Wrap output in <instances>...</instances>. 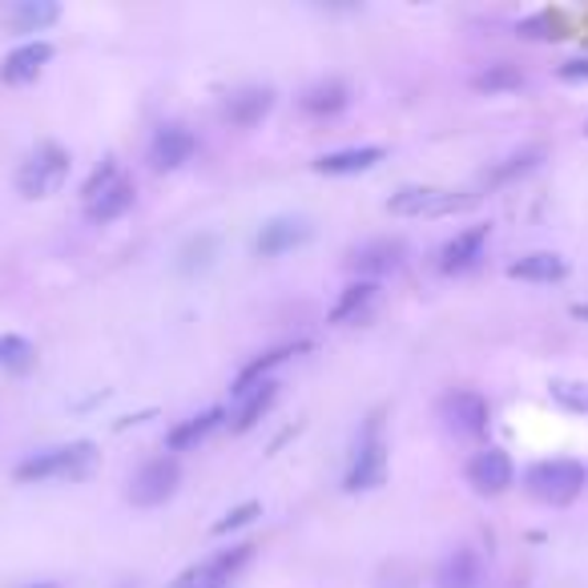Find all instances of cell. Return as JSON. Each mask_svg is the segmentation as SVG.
Instances as JSON below:
<instances>
[{
    "label": "cell",
    "mask_w": 588,
    "mask_h": 588,
    "mask_svg": "<svg viewBox=\"0 0 588 588\" xmlns=\"http://www.w3.org/2000/svg\"><path fill=\"white\" fill-rule=\"evenodd\" d=\"M375 295H379V282H367V278H359V282H351V287H343L339 302H335V307H331V323H335V326L359 323L363 314L371 311Z\"/></svg>",
    "instance_id": "obj_22"
},
{
    "label": "cell",
    "mask_w": 588,
    "mask_h": 588,
    "mask_svg": "<svg viewBox=\"0 0 588 588\" xmlns=\"http://www.w3.org/2000/svg\"><path fill=\"white\" fill-rule=\"evenodd\" d=\"M520 36H529V41H556V36H565V12H553V9H541L524 16L517 24Z\"/></svg>",
    "instance_id": "obj_27"
},
{
    "label": "cell",
    "mask_w": 588,
    "mask_h": 588,
    "mask_svg": "<svg viewBox=\"0 0 588 588\" xmlns=\"http://www.w3.org/2000/svg\"><path fill=\"white\" fill-rule=\"evenodd\" d=\"M585 137H588V125H585Z\"/></svg>",
    "instance_id": "obj_36"
},
{
    "label": "cell",
    "mask_w": 588,
    "mask_h": 588,
    "mask_svg": "<svg viewBox=\"0 0 588 588\" xmlns=\"http://www.w3.org/2000/svg\"><path fill=\"white\" fill-rule=\"evenodd\" d=\"M178 484H181V464L174 456H154V459H145L142 468L133 471V480H130V500L137 508H157V504H166L169 496L178 492Z\"/></svg>",
    "instance_id": "obj_5"
},
{
    "label": "cell",
    "mask_w": 588,
    "mask_h": 588,
    "mask_svg": "<svg viewBox=\"0 0 588 588\" xmlns=\"http://www.w3.org/2000/svg\"><path fill=\"white\" fill-rule=\"evenodd\" d=\"M118 178H121V174H118V157H106V162H101V166H97L93 174L85 178V186H81L85 202H93L97 193L109 190V186H113V181H118Z\"/></svg>",
    "instance_id": "obj_31"
},
{
    "label": "cell",
    "mask_w": 588,
    "mask_h": 588,
    "mask_svg": "<svg viewBox=\"0 0 588 588\" xmlns=\"http://www.w3.org/2000/svg\"><path fill=\"white\" fill-rule=\"evenodd\" d=\"M480 585H484V561L471 548L447 553L440 573H435V588H480Z\"/></svg>",
    "instance_id": "obj_16"
},
{
    "label": "cell",
    "mask_w": 588,
    "mask_h": 588,
    "mask_svg": "<svg viewBox=\"0 0 588 588\" xmlns=\"http://www.w3.org/2000/svg\"><path fill=\"white\" fill-rule=\"evenodd\" d=\"M403 254H408L403 238H371V242H363V246H355L347 263H351V270H359L367 282H375V278L399 270V266H403Z\"/></svg>",
    "instance_id": "obj_11"
},
{
    "label": "cell",
    "mask_w": 588,
    "mask_h": 588,
    "mask_svg": "<svg viewBox=\"0 0 588 588\" xmlns=\"http://www.w3.org/2000/svg\"><path fill=\"white\" fill-rule=\"evenodd\" d=\"M387 484V444L379 440V432H367V440L359 444L355 459H351L347 476H343V488L347 492H375Z\"/></svg>",
    "instance_id": "obj_6"
},
{
    "label": "cell",
    "mask_w": 588,
    "mask_h": 588,
    "mask_svg": "<svg viewBox=\"0 0 588 588\" xmlns=\"http://www.w3.org/2000/svg\"><path fill=\"white\" fill-rule=\"evenodd\" d=\"M561 81H588V57H573L561 65Z\"/></svg>",
    "instance_id": "obj_33"
},
{
    "label": "cell",
    "mask_w": 588,
    "mask_h": 588,
    "mask_svg": "<svg viewBox=\"0 0 588 588\" xmlns=\"http://www.w3.org/2000/svg\"><path fill=\"white\" fill-rule=\"evenodd\" d=\"M565 275L568 263L553 251H532L508 266V278H520V282H561Z\"/></svg>",
    "instance_id": "obj_19"
},
{
    "label": "cell",
    "mask_w": 588,
    "mask_h": 588,
    "mask_svg": "<svg viewBox=\"0 0 588 588\" xmlns=\"http://www.w3.org/2000/svg\"><path fill=\"white\" fill-rule=\"evenodd\" d=\"M57 16L60 4H53V0H16L4 9V24L12 33H45L48 24H57Z\"/></svg>",
    "instance_id": "obj_17"
},
{
    "label": "cell",
    "mask_w": 588,
    "mask_h": 588,
    "mask_svg": "<svg viewBox=\"0 0 588 588\" xmlns=\"http://www.w3.org/2000/svg\"><path fill=\"white\" fill-rule=\"evenodd\" d=\"M548 396L561 403L565 411H573V415H585L588 420V384H573V379H556L553 387H548Z\"/></svg>",
    "instance_id": "obj_30"
},
{
    "label": "cell",
    "mask_w": 588,
    "mask_h": 588,
    "mask_svg": "<svg viewBox=\"0 0 588 588\" xmlns=\"http://www.w3.org/2000/svg\"><path fill=\"white\" fill-rule=\"evenodd\" d=\"M69 169H73V157L69 149H60V145H36L33 154L24 157V166L16 169V190L21 198L36 202V198H53V193L69 181Z\"/></svg>",
    "instance_id": "obj_2"
},
{
    "label": "cell",
    "mask_w": 588,
    "mask_h": 588,
    "mask_svg": "<svg viewBox=\"0 0 588 588\" xmlns=\"http://www.w3.org/2000/svg\"><path fill=\"white\" fill-rule=\"evenodd\" d=\"M541 162H544V145H529V149L504 157V162L488 174V186H504V181H512V178H524V174H532Z\"/></svg>",
    "instance_id": "obj_26"
},
{
    "label": "cell",
    "mask_w": 588,
    "mask_h": 588,
    "mask_svg": "<svg viewBox=\"0 0 588 588\" xmlns=\"http://www.w3.org/2000/svg\"><path fill=\"white\" fill-rule=\"evenodd\" d=\"M480 202V193H456V190H440V186H403L391 193L387 210L396 218H444L459 214L468 206Z\"/></svg>",
    "instance_id": "obj_4"
},
{
    "label": "cell",
    "mask_w": 588,
    "mask_h": 588,
    "mask_svg": "<svg viewBox=\"0 0 588 588\" xmlns=\"http://www.w3.org/2000/svg\"><path fill=\"white\" fill-rule=\"evenodd\" d=\"M270 109H275V89H270V85H242V89H234V93L226 97L222 118H226L230 125H238V130H251V125H258Z\"/></svg>",
    "instance_id": "obj_12"
},
{
    "label": "cell",
    "mask_w": 588,
    "mask_h": 588,
    "mask_svg": "<svg viewBox=\"0 0 588 588\" xmlns=\"http://www.w3.org/2000/svg\"><path fill=\"white\" fill-rule=\"evenodd\" d=\"M29 588H57V585H29Z\"/></svg>",
    "instance_id": "obj_35"
},
{
    "label": "cell",
    "mask_w": 588,
    "mask_h": 588,
    "mask_svg": "<svg viewBox=\"0 0 588 588\" xmlns=\"http://www.w3.org/2000/svg\"><path fill=\"white\" fill-rule=\"evenodd\" d=\"M275 399H278V384H275V379H263V384H254V387H246V391H238L234 432H251L254 423H258L266 411L275 408Z\"/></svg>",
    "instance_id": "obj_20"
},
{
    "label": "cell",
    "mask_w": 588,
    "mask_h": 588,
    "mask_svg": "<svg viewBox=\"0 0 588 588\" xmlns=\"http://www.w3.org/2000/svg\"><path fill=\"white\" fill-rule=\"evenodd\" d=\"M440 415L456 435H484L488 432V420H492V408L480 391H447L440 399Z\"/></svg>",
    "instance_id": "obj_7"
},
{
    "label": "cell",
    "mask_w": 588,
    "mask_h": 588,
    "mask_svg": "<svg viewBox=\"0 0 588 588\" xmlns=\"http://www.w3.org/2000/svg\"><path fill=\"white\" fill-rule=\"evenodd\" d=\"M226 580H230L226 568H222L214 556H210V561H202V565L186 568V573H181V577L174 580L169 588H226Z\"/></svg>",
    "instance_id": "obj_29"
},
{
    "label": "cell",
    "mask_w": 588,
    "mask_h": 588,
    "mask_svg": "<svg viewBox=\"0 0 588 588\" xmlns=\"http://www.w3.org/2000/svg\"><path fill=\"white\" fill-rule=\"evenodd\" d=\"M311 343H282V347H275V351H266V355H258V359H251L246 367L238 371V384H234V396L238 391H246V387H254V384H263V379H270V371H275L278 363H287L290 355H299V351H307Z\"/></svg>",
    "instance_id": "obj_24"
},
{
    "label": "cell",
    "mask_w": 588,
    "mask_h": 588,
    "mask_svg": "<svg viewBox=\"0 0 588 588\" xmlns=\"http://www.w3.org/2000/svg\"><path fill=\"white\" fill-rule=\"evenodd\" d=\"M133 198H137V190H133L130 178H118L109 190H101L93 198V202H85V214H89V222L93 226H106V222H118L125 210L133 206Z\"/></svg>",
    "instance_id": "obj_18"
},
{
    "label": "cell",
    "mask_w": 588,
    "mask_h": 588,
    "mask_svg": "<svg viewBox=\"0 0 588 588\" xmlns=\"http://www.w3.org/2000/svg\"><path fill=\"white\" fill-rule=\"evenodd\" d=\"M384 162L379 145H351V149H335V154L314 157V174H331V178H347V174H363Z\"/></svg>",
    "instance_id": "obj_15"
},
{
    "label": "cell",
    "mask_w": 588,
    "mask_h": 588,
    "mask_svg": "<svg viewBox=\"0 0 588 588\" xmlns=\"http://www.w3.org/2000/svg\"><path fill=\"white\" fill-rule=\"evenodd\" d=\"M48 60H53V45H48V41H24V45H16L9 57H4V65H0V81L4 85L36 81V73L45 69Z\"/></svg>",
    "instance_id": "obj_14"
},
{
    "label": "cell",
    "mask_w": 588,
    "mask_h": 588,
    "mask_svg": "<svg viewBox=\"0 0 588 588\" xmlns=\"http://www.w3.org/2000/svg\"><path fill=\"white\" fill-rule=\"evenodd\" d=\"M193 154H198V137H193L186 125H178V121L162 125V130L154 133V142H149V166L162 169V174L181 169Z\"/></svg>",
    "instance_id": "obj_10"
},
{
    "label": "cell",
    "mask_w": 588,
    "mask_h": 588,
    "mask_svg": "<svg viewBox=\"0 0 588 588\" xmlns=\"http://www.w3.org/2000/svg\"><path fill=\"white\" fill-rule=\"evenodd\" d=\"M524 484H529V492L536 496V500L561 508V504H573V500L585 492L588 471L580 459H541V464L529 468Z\"/></svg>",
    "instance_id": "obj_3"
},
{
    "label": "cell",
    "mask_w": 588,
    "mask_h": 588,
    "mask_svg": "<svg viewBox=\"0 0 588 588\" xmlns=\"http://www.w3.org/2000/svg\"><path fill=\"white\" fill-rule=\"evenodd\" d=\"M97 468V447L89 440H77V444H60V447H45V452H33L29 459L16 464V480L21 484H73L85 480L89 471Z\"/></svg>",
    "instance_id": "obj_1"
},
{
    "label": "cell",
    "mask_w": 588,
    "mask_h": 588,
    "mask_svg": "<svg viewBox=\"0 0 588 588\" xmlns=\"http://www.w3.org/2000/svg\"><path fill=\"white\" fill-rule=\"evenodd\" d=\"M307 242H311V222H307V218L278 214V218H270V222H263L258 238H254V251L263 254V258H278V254L299 251Z\"/></svg>",
    "instance_id": "obj_9"
},
{
    "label": "cell",
    "mask_w": 588,
    "mask_h": 588,
    "mask_svg": "<svg viewBox=\"0 0 588 588\" xmlns=\"http://www.w3.org/2000/svg\"><path fill=\"white\" fill-rule=\"evenodd\" d=\"M573 314H577V319H585V323H588V302H577V307H573Z\"/></svg>",
    "instance_id": "obj_34"
},
{
    "label": "cell",
    "mask_w": 588,
    "mask_h": 588,
    "mask_svg": "<svg viewBox=\"0 0 588 588\" xmlns=\"http://www.w3.org/2000/svg\"><path fill=\"white\" fill-rule=\"evenodd\" d=\"M222 420H226V411L210 408V411H202V415H190V420L174 423V428H169V435H166V447H169V452H190V447L202 444L206 435L214 432Z\"/></svg>",
    "instance_id": "obj_21"
},
{
    "label": "cell",
    "mask_w": 588,
    "mask_h": 588,
    "mask_svg": "<svg viewBox=\"0 0 588 588\" xmlns=\"http://www.w3.org/2000/svg\"><path fill=\"white\" fill-rule=\"evenodd\" d=\"M517 480V468H512V456L504 447H484L468 459V484L480 496H500L512 488Z\"/></svg>",
    "instance_id": "obj_8"
},
{
    "label": "cell",
    "mask_w": 588,
    "mask_h": 588,
    "mask_svg": "<svg viewBox=\"0 0 588 588\" xmlns=\"http://www.w3.org/2000/svg\"><path fill=\"white\" fill-rule=\"evenodd\" d=\"M520 85H524V73H520V65H512V60H496V65H488V69H480L471 77V89H476V93H512Z\"/></svg>",
    "instance_id": "obj_25"
},
{
    "label": "cell",
    "mask_w": 588,
    "mask_h": 588,
    "mask_svg": "<svg viewBox=\"0 0 588 588\" xmlns=\"http://www.w3.org/2000/svg\"><path fill=\"white\" fill-rule=\"evenodd\" d=\"M36 363V347L24 335H0V367L4 371H29Z\"/></svg>",
    "instance_id": "obj_28"
},
{
    "label": "cell",
    "mask_w": 588,
    "mask_h": 588,
    "mask_svg": "<svg viewBox=\"0 0 588 588\" xmlns=\"http://www.w3.org/2000/svg\"><path fill=\"white\" fill-rule=\"evenodd\" d=\"M488 234H492V226H468V230H459L456 238L444 242V251H440V270H444V275H464V270H471V266H476V263L484 258Z\"/></svg>",
    "instance_id": "obj_13"
},
{
    "label": "cell",
    "mask_w": 588,
    "mask_h": 588,
    "mask_svg": "<svg viewBox=\"0 0 588 588\" xmlns=\"http://www.w3.org/2000/svg\"><path fill=\"white\" fill-rule=\"evenodd\" d=\"M347 101H351V89H347V81H314L307 93L299 97V106H302V113H311V118H331V113H339V109H347Z\"/></svg>",
    "instance_id": "obj_23"
},
{
    "label": "cell",
    "mask_w": 588,
    "mask_h": 588,
    "mask_svg": "<svg viewBox=\"0 0 588 588\" xmlns=\"http://www.w3.org/2000/svg\"><path fill=\"white\" fill-rule=\"evenodd\" d=\"M258 512H263V504H254V500H246V504H238V508H230L226 517L214 524V536H226V532H234V529H246V524H254V517H258Z\"/></svg>",
    "instance_id": "obj_32"
}]
</instances>
